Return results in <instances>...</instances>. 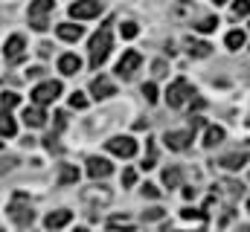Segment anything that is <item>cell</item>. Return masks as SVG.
I'll return each instance as SVG.
<instances>
[{
    "mask_svg": "<svg viewBox=\"0 0 250 232\" xmlns=\"http://www.w3.org/2000/svg\"><path fill=\"white\" fill-rule=\"evenodd\" d=\"M9 218L18 224V227H29L35 221V212H32V200L26 192H15L12 200H9Z\"/></svg>",
    "mask_w": 250,
    "mask_h": 232,
    "instance_id": "cell-1",
    "label": "cell"
},
{
    "mask_svg": "<svg viewBox=\"0 0 250 232\" xmlns=\"http://www.w3.org/2000/svg\"><path fill=\"white\" fill-rule=\"evenodd\" d=\"M111 47H114V35L108 26H102L93 38H90V67H102V61L111 56Z\"/></svg>",
    "mask_w": 250,
    "mask_h": 232,
    "instance_id": "cell-2",
    "label": "cell"
},
{
    "mask_svg": "<svg viewBox=\"0 0 250 232\" xmlns=\"http://www.w3.org/2000/svg\"><path fill=\"white\" fill-rule=\"evenodd\" d=\"M198 93H195V87L189 84L187 78H175L172 84H169V90H166V102H169V108H184V105H189L192 99H195Z\"/></svg>",
    "mask_w": 250,
    "mask_h": 232,
    "instance_id": "cell-3",
    "label": "cell"
},
{
    "mask_svg": "<svg viewBox=\"0 0 250 232\" xmlns=\"http://www.w3.org/2000/svg\"><path fill=\"white\" fill-rule=\"evenodd\" d=\"M53 0H32L29 3V23H32V29H38V32H44L50 23H47V15L53 12Z\"/></svg>",
    "mask_w": 250,
    "mask_h": 232,
    "instance_id": "cell-4",
    "label": "cell"
},
{
    "mask_svg": "<svg viewBox=\"0 0 250 232\" xmlns=\"http://www.w3.org/2000/svg\"><path fill=\"white\" fill-rule=\"evenodd\" d=\"M105 9V0H79L70 6V15L76 20H90V18H99Z\"/></svg>",
    "mask_w": 250,
    "mask_h": 232,
    "instance_id": "cell-5",
    "label": "cell"
},
{
    "mask_svg": "<svg viewBox=\"0 0 250 232\" xmlns=\"http://www.w3.org/2000/svg\"><path fill=\"white\" fill-rule=\"evenodd\" d=\"M62 81H44V84H38L35 90H32V105H38V108H44V105H50V102H56V96H62Z\"/></svg>",
    "mask_w": 250,
    "mask_h": 232,
    "instance_id": "cell-6",
    "label": "cell"
},
{
    "mask_svg": "<svg viewBox=\"0 0 250 232\" xmlns=\"http://www.w3.org/2000/svg\"><path fill=\"white\" fill-rule=\"evenodd\" d=\"M105 148H108L111 154L123 157V160H131V157L137 154V142H134L131 136H111V139L105 142Z\"/></svg>",
    "mask_w": 250,
    "mask_h": 232,
    "instance_id": "cell-7",
    "label": "cell"
},
{
    "mask_svg": "<svg viewBox=\"0 0 250 232\" xmlns=\"http://www.w3.org/2000/svg\"><path fill=\"white\" fill-rule=\"evenodd\" d=\"M192 136H195V131H192V128H189V131H166L163 142H166V148H169V151H184L189 142H192Z\"/></svg>",
    "mask_w": 250,
    "mask_h": 232,
    "instance_id": "cell-8",
    "label": "cell"
},
{
    "mask_svg": "<svg viewBox=\"0 0 250 232\" xmlns=\"http://www.w3.org/2000/svg\"><path fill=\"white\" fill-rule=\"evenodd\" d=\"M248 157H250V145H245L242 151H233V154H224L221 160H218V166L221 169H227V172H239L245 163H248Z\"/></svg>",
    "mask_w": 250,
    "mask_h": 232,
    "instance_id": "cell-9",
    "label": "cell"
},
{
    "mask_svg": "<svg viewBox=\"0 0 250 232\" xmlns=\"http://www.w3.org/2000/svg\"><path fill=\"white\" fill-rule=\"evenodd\" d=\"M114 93H117V84H114L111 78L99 76V78H93V81H90V96H93V99H99V102H102V99H111Z\"/></svg>",
    "mask_w": 250,
    "mask_h": 232,
    "instance_id": "cell-10",
    "label": "cell"
},
{
    "mask_svg": "<svg viewBox=\"0 0 250 232\" xmlns=\"http://www.w3.org/2000/svg\"><path fill=\"white\" fill-rule=\"evenodd\" d=\"M140 53L137 50H128L123 58H120V64H117V73H120V78H131L134 73H137V67H140Z\"/></svg>",
    "mask_w": 250,
    "mask_h": 232,
    "instance_id": "cell-11",
    "label": "cell"
},
{
    "mask_svg": "<svg viewBox=\"0 0 250 232\" xmlns=\"http://www.w3.org/2000/svg\"><path fill=\"white\" fill-rule=\"evenodd\" d=\"M114 172V166H111V160H105V157H87V174L93 177V180H102V177H111Z\"/></svg>",
    "mask_w": 250,
    "mask_h": 232,
    "instance_id": "cell-12",
    "label": "cell"
},
{
    "mask_svg": "<svg viewBox=\"0 0 250 232\" xmlns=\"http://www.w3.org/2000/svg\"><path fill=\"white\" fill-rule=\"evenodd\" d=\"M23 47H26V41H23V35H12L9 41H6V61H21L23 58Z\"/></svg>",
    "mask_w": 250,
    "mask_h": 232,
    "instance_id": "cell-13",
    "label": "cell"
},
{
    "mask_svg": "<svg viewBox=\"0 0 250 232\" xmlns=\"http://www.w3.org/2000/svg\"><path fill=\"white\" fill-rule=\"evenodd\" d=\"M23 125H29V128H44V125H47V114H44V108H38V105L26 108V111H23Z\"/></svg>",
    "mask_w": 250,
    "mask_h": 232,
    "instance_id": "cell-14",
    "label": "cell"
},
{
    "mask_svg": "<svg viewBox=\"0 0 250 232\" xmlns=\"http://www.w3.org/2000/svg\"><path fill=\"white\" fill-rule=\"evenodd\" d=\"M56 35H59L62 41H79V38L84 35V26H76V23H59V26H56Z\"/></svg>",
    "mask_w": 250,
    "mask_h": 232,
    "instance_id": "cell-15",
    "label": "cell"
},
{
    "mask_svg": "<svg viewBox=\"0 0 250 232\" xmlns=\"http://www.w3.org/2000/svg\"><path fill=\"white\" fill-rule=\"evenodd\" d=\"M70 218H73V212H67V209H59V212H50L44 224H47V230L56 232V230H62V227H67V224H70Z\"/></svg>",
    "mask_w": 250,
    "mask_h": 232,
    "instance_id": "cell-16",
    "label": "cell"
},
{
    "mask_svg": "<svg viewBox=\"0 0 250 232\" xmlns=\"http://www.w3.org/2000/svg\"><path fill=\"white\" fill-rule=\"evenodd\" d=\"M59 70H62L64 76H76L82 70V61H79V56H73V53H64L59 58Z\"/></svg>",
    "mask_w": 250,
    "mask_h": 232,
    "instance_id": "cell-17",
    "label": "cell"
},
{
    "mask_svg": "<svg viewBox=\"0 0 250 232\" xmlns=\"http://www.w3.org/2000/svg\"><path fill=\"white\" fill-rule=\"evenodd\" d=\"M187 50L192 58H207L212 53V47L207 44V41H195V38H187Z\"/></svg>",
    "mask_w": 250,
    "mask_h": 232,
    "instance_id": "cell-18",
    "label": "cell"
},
{
    "mask_svg": "<svg viewBox=\"0 0 250 232\" xmlns=\"http://www.w3.org/2000/svg\"><path fill=\"white\" fill-rule=\"evenodd\" d=\"M70 183H79V169L76 166H62L59 169V186H70Z\"/></svg>",
    "mask_w": 250,
    "mask_h": 232,
    "instance_id": "cell-19",
    "label": "cell"
},
{
    "mask_svg": "<svg viewBox=\"0 0 250 232\" xmlns=\"http://www.w3.org/2000/svg\"><path fill=\"white\" fill-rule=\"evenodd\" d=\"M221 139H224V128L209 125V128H207V134H204V145H209V148H212V145H218Z\"/></svg>",
    "mask_w": 250,
    "mask_h": 232,
    "instance_id": "cell-20",
    "label": "cell"
},
{
    "mask_svg": "<svg viewBox=\"0 0 250 232\" xmlns=\"http://www.w3.org/2000/svg\"><path fill=\"white\" fill-rule=\"evenodd\" d=\"M181 180H184V172H181L178 166H172V169H166V172H163V183H166L169 189H178V186H181Z\"/></svg>",
    "mask_w": 250,
    "mask_h": 232,
    "instance_id": "cell-21",
    "label": "cell"
},
{
    "mask_svg": "<svg viewBox=\"0 0 250 232\" xmlns=\"http://www.w3.org/2000/svg\"><path fill=\"white\" fill-rule=\"evenodd\" d=\"M18 134V125L9 114H0V136H15Z\"/></svg>",
    "mask_w": 250,
    "mask_h": 232,
    "instance_id": "cell-22",
    "label": "cell"
},
{
    "mask_svg": "<svg viewBox=\"0 0 250 232\" xmlns=\"http://www.w3.org/2000/svg\"><path fill=\"white\" fill-rule=\"evenodd\" d=\"M224 44H227L230 50H242V47H245V32H242V29H233V32H227Z\"/></svg>",
    "mask_w": 250,
    "mask_h": 232,
    "instance_id": "cell-23",
    "label": "cell"
},
{
    "mask_svg": "<svg viewBox=\"0 0 250 232\" xmlns=\"http://www.w3.org/2000/svg\"><path fill=\"white\" fill-rule=\"evenodd\" d=\"M21 105V96L18 93H3L0 96V108H3V114H9L12 108H18Z\"/></svg>",
    "mask_w": 250,
    "mask_h": 232,
    "instance_id": "cell-24",
    "label": "cell"
},
{
    "mask_svg": "<svg viewBox=\"0 0 250 232\" xmlns=\"http://www.w3.org/2000/svg\"><path fill=\"white\" fill-rule=\"evenodd\" d=\"M84 200H90V203H108L111 200V192L102 186L99 192H84Z\"/></svg>",
    "mask_w": 250,
    "mask_h": 232,
    "instance_id": "cell-25",
    "label": "cell"
},
{
    "mask_svg": "<svg viewBox=\"0 0 250 232\" xmlns=\"http://www.w3.org/2000/svg\"><path fill=\"white\" fill-rule=\"evenodd\" d=\"M108 227H111V230L131 232V230H134V221H131V218H120V215H114V218H108Z\"/></svg>",
    "mask_w": 250,
    "mask_h": 232,
    "instance_id": "cell-26",
    "label": "cell"
},
{
    "mask_svg": "<svg viewBox=\"0 0 250 232\" xmlns=\"http://www.w3.org/2000/svg\"><path fill=\"white\" fill-rule=\"evenodd\" d=\"M215 26H218V18H215V15H209V18H204V20H198V23H195V29H198V32H212Z\"/></svg>",
    "mask_w": 250,
    "mask_h": 232,
    "instance_id": "cell-27",
    "label": "cell"
},
{
    "mask_svg": "<svg viewBox=\"0 0 250 232\" xmlns=\"http://www.w3.org/2000/svg\"><path fill=\"white\" fill-rule=\"evenodd\" d=\"M154 163H157V148H154V142L148 139V148H146V163H143V169L148 172V169H154Z\"/></svg>",
    "mask_w": 250,
    "mask_h": 232,
    "instance_id": "cell-28",
    "label": "cell"
},
{
    "mask_svg": "<svg viewBox=\"0 0 250 232\" xmlns=\"http://www.w3.org/2000/svg\"><path fill=\"white\" fill-rule=\"evenodd\" d=\"M250 15V0H233V18Z\"/></svg>",
    "mask_w": 250,
    "mask_h": 232,
    "instance_id": "cell-29",
    "label": "cell"
},
{
    "mask_svg": "<svg viewBox=\"0 0 250 232\" xmlns=\"http://www.w3.org/2000/svg\"><path fill=\"white\" fill-rule=\"evenodd\" d=\"M143 96L148 99V105H154V102H157V84H154V81H146V84H143Z\"/></svg>",
    "mask_w": 250,
    "mask_h": 232,
    "instance_id": "cell-30",
    "label": "cell"
},
{
    "mask_svg": "<svg viewBox=\"0 0 250 232\" xmlns=\"http://www.w3.org/2000/svg\"><path fill=\"white\" fill-rule=\"evenodd\" d=\"M181 215H184L187 221H201V224L207 221V212H201V209H184Z\"/></svg>",
    "mask_w": 250,
    "mask_h": 232,
    "instance_id": "cell-31",
    "label": "cell"
},
{
    "mask_svg": "<svg viewBox=\"0 0 250 232\" xmlns=\"http://www.w3.org/2000/svg\"><path fill=\"white\" fill-rule=\"evenodd\" d=\"M70 105H73V108H79V111H84V108H87V96L76 90V93L70 96Z\"/></svg>",
    "mask_w": 250,
    "mask_h": 232,
    "instance_id": "cell-32",
    "label": "cell"
},
{
    "mask_svg": "<svg viewBox=\"0 0 250 232\" xmlns=\"http://www.w3.org/2000/svg\"><path fill=\"white\" fill-rule=\"evenodd\" d=\"M120 32H123V38H137V32H140V29H137V23H134V20H128V23L120 26Z\"/></svg>",
    "mask_w": 250,
    "mask_h": 232,
    "instance_id": "cell-33",
    "label": "cell"
},
{
    "mask_svg": "<svg viewBox=\"0 0 250 232\" xmlns=\"http://www.w3.org/2000/svg\"><path fill=\"white\" fill-rule=\"evenodd\" d=\"M15 166H18V157H0V174H6Z\"/></svg>",
    "mask_w": 250,
    "mask_h": 232,
    "instance_id": "cell-34",
    "label": "cell"
},
{
    "mask_svg": "<svg viewBox=\"0 0 250 232\" xmlns=\"http://www.w3.org/2000/svg\"><path fill=\"white\" fill-rule=\"evenodd\" d=\"M140 192H143V197H160V189H157V186H151V183H146Z\"/></svg>",
    "mask_w": 250,
    "mask_h": 232,
    "instance_id": "cell-35",
    "label": "cell"
},
{
    "mask_svg": "<svg viewBox=\"0 0 250 232\" xmlns=\"http://www.w3.org/2000/svg\"><path fill=\"white\" fill-rule=\"evenodd\" d=\"M137 183V172L134 169H125L123 172V186H134Z\"/></svg>",
    "mask_w": 250,
    "mask_h": 232,
    "instance_id": "cell-36",
    "label": "cell"
},
{
    "mask_svg": "<svg viewBox=\"0 0 250 232\" xmlns=\"http://www.w3.org/2000/svg\"><path fill=\"white\" fill-rule=\"evenodd\" d=\"M143 218H146V221H160V218H163V209H160V206H154V209H148Z\"/></svg>",
    "mask_w": 250,
    "mask_h": 232,
    "instance_id": "cell-37",
    "label": "cell"
},
{
    "mask_svg": "<svg viewBox=\"0 0 250 232\" xmlns=\"http://www.w3.org/2000/svg\"><path fill=\"white\" fill-rule=\"evenodd\" d=\"M154 76H157V78L166 76V64H163V61H154Z\"/></svg>",
    "mask_w": 250,
    "mask_h": 232,
    "instance_id": "cell-38",
    "label": "cell"
},
{
    "mask_svg": "<svg viewBox=\"0 0 250 232\" xmlns=\"http://www.w3.org/2000/svg\"><path fill=\"white\" fill-rule=\"evenodd\" d=\"M64 122H67V114H62V111H59V114H56V131H62Z\"/></svg>",
    "mask_w": 250,
    "mask_h": 232,
    "instance_id": "cell-39",
    "label": "cell"
},
{
    "mask_svg": "<svg viewBox=\"0 0 250 232\" xmlns=\"http://www.w3.org/2000/svg\"><path fill=\"white\" fill-rule=\"evenodd\" d=\"M184 197H187V200H192V197H195V189H189V186H184Z\"/></svg>",
    "mask_w": 250,
    "mask_h": 232,
    "instance_id": "cell-40",
    "label": "cell"
},
{
    "mask_svg": "<svg viewBox=\"0 0 250 232\" xmlns=\"http://www.w3.org/2000/svg\"><path fill=\"white\" fill-rule=\"evenodd\" d=\"M50 50H53V47H50V44H41V50H38V53H41V56L47 58V56H50Z\"/></svg>",
    "mask_w": 250,
    "mask_h": 232,
    "instance_id": "cell-41",
    "label": "cell"
},
{
    "mask_svg": "<svg viewBox=\"0 0 250 232\" xmlns=\"http://www.w3.org/2000/svg\"><path fill=\"white\" fill-rule=\"evenodd\" d=\"M236 232H250V227H239V230H236Z\"/></svg>",
    "mask_w": 250,
    "mask_h": 232,
    "instance_id": "cell-42",
    "label": "cell"
},
{
    "mask_svg": "<svg viewBox=\"0 0 250 232\" xmlns=\"http://www.w3.org/2000/svg\"><path fill=\"white\" fill-rule=\"evenodd\" d=\"M73 232H87V230H84V227H76V230H73Z\"/></svg>",
    "mask_w": 250,
    "mask_h": 232,
    "instance_id": "cell-43",
    "label": "cell"
},
{
    "mask_svg": "<svg viewBox=\"0 0 250 232\" xmlns=\"http://www.w3.org/2000/svg\"><path fill=\"white\" fill-rule=\"evenodd\" d=\"M215 3H224V0H215Z\"/></svg>",
    "mask_w": 250,
    "mask_h": 232,
    "instance_id": "cell-44",
    "label": "cell"
},
{
    "mask_svg": "<svg viewBox=\"0 0 250 232\" xmlns=\"http://www.w3.org/2000/svg\"><path fill=\"white\" fill-rule=\"evenodd\" d=\"M248 209H250V200H248Z\"/></svg>",
    "mask_w": 250,
    "mask_h": 232,
    "instance_id": "cell-45",
    "label": "cell"
},
{
    "mask_svg": "<svg viewBox=\"0 0 250 232\" xmlns=\"http://www.w3.org/2000/svg\"><path fill=\"white\" fill-rule=\"evenodd\" d=\"M0 148H3V142H0Z\"/></svg>",
    "mask_w": 250,
    "mask_h": 232,
    "instance_id": "cell-46",
    "label": "cell"
},
{
    "mask_svg": "<svg viewBox=\"0 0 250 232\" xmlns=\"http://www.w3.org/2000/svg\"><path fill=\"white\" fill-rule=\"evenodd\" d=\"M248 125H250V119H248Z\"/></svg>",
    "mask_w": 250,
    "mask_h": 232,
    "instance_id": "cell-47",
    "label": "cell"
}]
</instances>
